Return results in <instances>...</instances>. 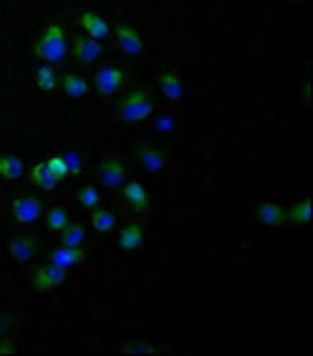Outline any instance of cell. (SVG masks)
I'll return each mask as SVG.
<instances>
[{
	"label": "cell",
	"instance_id": "32",
	"mask_svg": "<svg viewBox=\"0 0 313 356\" xmlns=\"http://www.w3.org/2000/svg\"><path fill=\"white\" fill-rule=\"evenodd\" d=\"M290 3H302V0H290Z\"/></svg>",
	"mask_w": 313,
	"mask_h": 356
},
{
	"label": "cell",
	"instance_id": "7",
	"mask_svg": "<svg viewBox=\"0 0 313 356\" xmlns=\"http://www.w3.org/2000/svg\"><path fill=\"white\" fill-rule=\"evenodd\" d=\"M97 182L106 189H120L125 184V161L120 156H108L97 165Z\"/></svg>",
	"mask_w": 313,
	"mask_h": 356
},
{
	"label": "cell",
	"instance_id": "17",
	"mask_svg": "<svg viewBox=\"0 0 313 356\" xmlns=\"http://www.w3.org/2000/svg\"><path fill=\"white\" fill-rule=\"evenodd\" d=\"M59 88H62L66 92V97H71V99H81L90 92V83L81 74H74V71H66V74L59 76Z\"/></svg>",
	"mask_w": 313,
	"mask_h": 356
},
{
	"label": "cell",
	"instance_id": "23",
	"mask_svg": "<svg viewBox=\"0 0 313 356\" xmlns=\"http://www.w3.org/2000/svg\"><path fill=\"white\" fill-rule=\"evenodd\" d=\"M90 222H92V229L97 234H111L113 232V227H116V215L111 213V210H106V208H94L92 210V217H90Z\"/></svg>",
	"mask_w": 313,
	"mask_h": 356
},
{
	"label": "cell",
	"instance_id": "21",
	"mask_svg": "<svg viewBox=\"0 0 313 356\" xmlns=\"http://www.w3.org/2000/svg\"><path fill=\"white\" fill-rule=\"evenodd\" d=\"M28 177H31V182L38 186V189L43 191H54V186H57V177L52 175V170L47 168V163H35L31 168V172H28Z\"/></svg>",
	"mask_w": 313,
	"mask_h": 356
},
{
	"label": "cell",
	"instance_id": "10",
	"mask_svg": "<svg viewBox=\"0 0 313 356\" xmlns=\"http://www.w3.org/2000/svg\"><path fill=\"white\" fill-rule=\"evenodd\" d=\"M8 248H10L12 259L26 264L40 252V241H38V236H31V234H19V236H15L10 241Z\"/></svg>",
	"mask_w": 313,
	"mask_h": 356
},
{
	"label": "cell",
	"instance_id": "31",
	"mask_svg": "<svg viewBox=\"0 0 313 356\" xmlns=\"http://www.w3.org/2000/svg\"><path fill=\"white\" fill-rule=\"evenodd\" d=\"M17 325V318L10 316V314H0V337L8 335L12 328Z\"/></svg>",
	"mask_w": 313,
	"mask_h": 356
},
{
	"label": "cell",
	"instance_id": "6",
	"mask_svg": "<svg viewBox=\"0 0 313 356\" xmlns=\"http://www.w3.org/2000/svg\"><path fill=\"white\" fill-rule=\"evenodd\" d=\"M71 54L81 66H92L104 54V45L101 40L90 38L87 33H78L71 38Z\"/></svg>",
	"mask_w": 313,
	"mask_h": 356
},
{
	"label": "cell",
	"instance_id": "3",
	"mask_svg": "<svg viewBox=\"0 0 313 356\" xmlns=\"http://www.w3.org/2000/svg\"><path fill=\"white\" fill-rule=\"evenodd\" d=\"M125 81H128V71L118 64H104L94 71V90L101 99L113 97Z\"/></svg>",
	"mask_w": 313,
	"mask_h": 356
},
{
	"label": "cell",
	"instance_id": "24",
	"mask_svg": "<svg viewBox=\"0 0 313 356\" xmlns=\"http://www.w3.org/2000/svg\"><path fill=\"white\" fill-rule=\"evenodd\" d=\"M71 222V215H69V210L64 208V205H54V208L47 210V215H45V225L50 232H62V229L69 225Z\"/></svg>",
	"mask_w": 313,
	"mask_h": 356
},
{
	"label": "cell",
	"instance_id": "2",
	"mask_svg": "<svg viewBox=\"0 0 313 356\" xmlns=\"http://www.w3.org/2000/svg\"><path fill=\"white\" fill-rule=\"evenodd\" d=\"M155 102L146 88H132L116 99V116L120 123L137 125L153 116Z\"/></svg>",
	"mask_w": 313,
	"mask_h": 356
},
{
	"label": "cell",
	"instance_id": "29",
	"mask_svg": "<svg viewBox=\"0 0 313 356\" xmlns=\"http://www.w3.org/2000/svg\"><path fill=\"white\" fill-rule=\"evenodd\" d=\"M15 337H12L10 333L8 335H3L0 337V356H10V354H15L17 352V345H15Z\"/></svg>",
	"mask_w": 313,
	"mask_h": 356
},
{
	"label": "cell",
	"instance_id": "26",
	"mask_svg": "<svg viewBox=\"0 0 313 356\" xmlns=\"http://www.w3.org/2000/svg\"><path fill=\"white\" fill-rule=\"evenodd\" d=\"M45 163H47V168L52 170L54 177H57V182H62V179L69 177V168H66V161H64L62 154L52 156V159H47Z\"/></svg>",
	"mask_w": 313,
	"mask_h": 356
},
{
	"label": "cell",
	"instance_id": "15",
	"mask_svg": "<svg viewBox=\"0 0 313 356\" xmlns=\"http://www.w3.org/2000/svg\"><path fill=\"white\" fill-rule=\"evenodd\" d=\"M144 238H146V232H144V225L139 222H130L120 229L118 234V248L123 252H137L142 248Z\"/></svg>",
	"mask_w": 313,
	"mask_h": 356
},
{
	"label": "cell",
	"instance_id": "22",
	"mask_svg": "<svg viewBox=\"0 0 313 356\" xmlns=\"http://www.w3.org/2000/svg\"><path fill=\"white\" fill-rule=\"evenodd\" d=\"M311 198H302L294 205L287 208V225H297V227H306L311 222Z\"/></svg>",
	"mask_w": 313,
	"mask_h": 356
},
{
	"label": "cell",
	"instance_id": "12",
	"mask_svg": "<svg viewBox=\"0 0 313 356\" xmlns=\"http://www.w3.org/2000/svg\"><path fill=\"white\" fill-rule=\"evenodd\" d=\"M135 159L139 165L146 168L149 172H160L162 168H165L167 163V154L162 152L160 147H153V144H139V147H135Z\"/></svg>",
	"mask_w": 313,
	"mask_h": 356
},
{
	"label": "cell",
	"instance_id": "4",
	"mask_svg": "<svg viewBox=\"0 0 313 356\" xmlns=\"http://www.w3.org/2000/svg\"><path fill=\"white\" fill-rule=\"evenodd\" d=\"M66 276H69V269L57 267V264H52V262L35 264L33 274H31V286L35 293H50L54 288L62 286L66 281Z\"/></svg>",
	"mask_w": 313,
	"mask_h": 356
},
{
	"label": "cell",
	"instance_id": "28",
	"mask_svg": "<svg viewBox=\"0 0 313 356\" xmlns=\"http://www.w3.org/2000/svg\"><path fill=\"white\" fill-rule=\"evenodd\" d=\"M62 156H64V161H66V168H69V177H76V175H81V154H78V152H66Z\"/></svg>",
	"mask_w": 313,
	"mask_h": 356
},
{
	"label": "cell",
	"instance_id": "16",
	"mask_svg": "<svg viewBox=\"0 0 313 356\" xmlns=\"http://www.w3.org/2000/svg\"><path fill=\"white\" fill-rule=\"evenodd\" d=\"M158 86L162 90V95L167 97V102L172 104H179L184 97V78L177 71H162L158 76Z\"/></svg>",
	"mask_w": 313,
	"mask_h": 356
},
{
	"label": "cell",
	"instance_id": "13",
	"mask_svg": "<svg viewBox=\"0 0 313 356\" xmlns=\"http://www.w3.org/2000/svg\"><path fill=\"white\" fill-rule=\"evenodd\" d=\"M87 259V252L78 245V248H66V245H57L47 252V262L57 264V267H64V269H71V267H78Z\"/></svg>",
	"mask_w": 313,
	"mask_h": 356
},
{
	"label": "cell",
	"instance_id": "25",
	"mask_svg": "<svg viewBox=\"0 0 313 356\" xmlns=\"http://www.w3.org/2000/svg\"><path fill=\"white\" fill-rule=\"evenodd\" d=\"M76 198H78V205H81V208H85V210H94L99 205V201H101L97 186H92V184H81V186H78Z\"/></svg>",
	"mask_w": 313,
	"mask_h": 356
},
{
	"label": "cell",
	"instance_id": "19",
	"mask_svg": "<svg viewBox=\"0 0 313 356\" xmlns=\"http://www.w3.org/2000/svg\"><path fill=\"white\" fill-rule=\"evenodd\" d=\"M35 88L40 90V92H57L59 90V74L57 69H54L52 64H43L40 62L35 66V78H33Z\"/></svg>",
	"mask_w": 313,
	"mask_h": 356
},
{
	"label": "cell",
	"instance_id": "8",
	"mask_svg": "<svg viewBox=\"0 0 313 356\" xmlns=\"http://www.w3.org/2000/svg\"><path fill=\"white\" fill-rule=\"evenodd\" d=\"M10 210H12L15 222H19V225H33L40 217V213H43V203H40L38 196L19 194L10 201Z\"/></svg>",
	"mask_w": 313,
	"mask_h": 356
},
{
	"label": "cell",
	"instance_id": "27",
	"mask_svg": "<svg viewBox=\"0 0 313 356\" xmlns=\"http://www.w3.org/2000/svg\"><path fill=\"white\" fill-rule=\"evenodd\" d=\"M120 352L123 354H158V347L146 340H139V342H132V345H125Z\"/></svg>",
	"mask_w": 313,
	"mask_h": 356
},
{
	"label": "cell",
	"instance_id": "14",
	"mask_svg": "<svg viewBox=\"0 0 313 356\" xmlns=\"http://www.w3.org/2000/svg\"><path fill=\"white\" fill-rule=\"evenodd\" d=\"M255 215L264 227H271V229L287 225V208H282L280 203H273V201L260 203L255 208Z\"/></svg>",
	"mask_w": 313,
	"mask_h": 356
},
{
	"label": "cell",
	"instance_id": "11",
	"mask_svg": "<svg viewBox=\"0 0 313 356\" xmlns=\"http://www.w3.org/2000/svg\"><path fill=\"white\" fill-rule=\"evenodd\" d=\"M76 22H78V26L94 40H104V38H108V33H111V26H108V22L99 15V12L85 10L76 17Z\"/></svg>",
	"mask_w": 313,
	"mask_h": 356
},
{
	"label": "cell",
	"instance_id": "9",
	"mask_svg": "<svg viewBox=\"0 0 313 356\" xmlns=\"http://www.w3.org/2000/svg\"><path fill=\"white\" fill-rule=\"evenodd\" d=\"M120 196H123V201L130 205L132 213H137V215L149 213V205H151V201H149V191L142 182H137V179L125 182L123 186H120Z\"/></svg>",
	"mask_w": 313,
	"mask_h": 356
},
{
	"label": "cell",
	"instance_id": "20",
	"mask_svg": "<svg viewBox=\"0 0 313 356\" xmlns=\"http://www.w3.org/2000/svg\"><path fill=\"white\" fill-rule=\"evenodd\" d=\"M85 238H87V229L81 222H69L59 232V245H66V248H78V245H83Z\"/></svg>",
	"mask_w": 313,
	"mask_h": 356
},
{
	"label": "cell",
	"instance_id": "5",
	"mask_svg": "<svg viewBox=\"0 0 313 356\" xmlns=\"http://www.w3.org/2000/svg\"><path fill=\"white\" fill-rule=\"evenodd\" d=\"M113 35H116V45L118 50L125 54V57H142L144 54V38L142 33L137 31V26H132V24H125L120 22L116 29H113Z\"/></svg>",
	"mask_w": 313,
	"mask_h": 356
},
{
	"label": "cell",
	"instance_id": "30",
	"mask_svg": "<svg viewBox=\"0 0 313 356\" xmlns=\"http://www.w3.org/2000/svg\"><path fill=\"white\" fill-rule=\"evenodd\" d=\"M155 130H160V132L174 130V118L170 116V113H162V116L155 118Z\"/></svg>",
	"mask_w": 313,
	"mask_h": 356
},
{
	"label": "cell",
	"instance_id": "18",
	"mask_svg": "<svg viewBox=\"0 0 313 356\" xmlns=\"http://www.w3.org/2000/svg\"><path fill=\"white\" fill-rule=\"evenodd\" d=\"M26 172L24 161L17 154H0V179L5 182H19Z\"/></svg>",
	"mask_w": 313,
	"mask_h": 356
},
{
	"label": "cell",
	"instance_id": "1",
	"mask_svg": "<svg viewBox=\"0 0 313 356\" xmlns=\"http://www.w3.org/2000/svg\"><path fill=\"white\" fill-rule=\"evenodd\" d=\"M66 52H69V35H66V29L62 22H52L40 31L38 40L33 45V54L38 62L43 64H62L66 59Z\"/></svg>",
	"mask_w": 313,
	"mask_h": 356
}]
</instances>
